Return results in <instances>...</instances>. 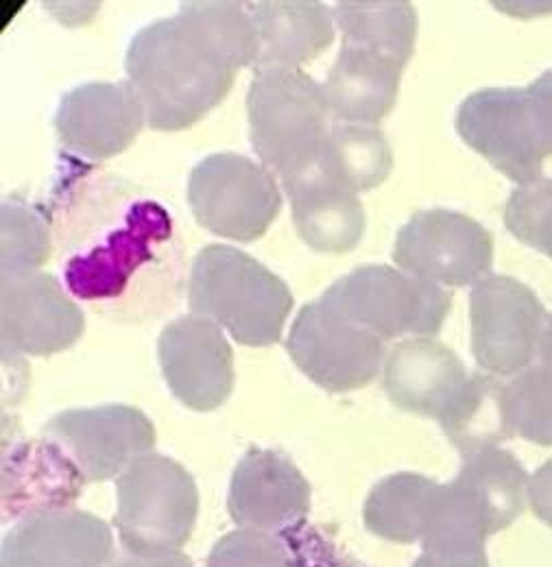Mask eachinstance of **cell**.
I'll return each mask as SVG.
<instances>
[{"label": "cell", "instance_id": "23", "mask_svg": "<svg viewBox=\"0 0 552 567\" xmlns=\"http://www.w3.org/2000/svg\"><path fill=\"white\" fill-rule=\"evenodd\" d=\"M457 450L461 470L454 483L474 502L491 535L509 528L524 513L529 474L509 450L495 443H470Z\"/></svg>", "mask_w": 552, "mask_h": 567}, {"label": "cell", "instance_id": "21", "mask_svg": "<svg viewBox=\"0 0 552 567\" xmlns=\"http://www.w3.org/2000/svg\"><path fill=\"white\" fill-rule=\"evenodd\" d=\"M258 33L254 72L299 69L335 42V13L317 0L247 2Z\"/></svg>", "mask_w": 552, "mask_h": 567}, {"label": "cell", "instance_id": "11", "mask_svg": "<svg viewBox=\"0 0 552 567\" xmlns=\"http://www.w3.org/2000/svg\"><path fill=\"white\" fill-rule=\"evenodd\" d=\"M286 352L315 384L330 393L367 386L387 360L382 339L321 301L299 310L286 339Z\"/></svg>", "mask_w": 552, "mask_h": 567}, {"label": "cell", "instance_id": "34", "mask_svg": "<svg viewBox=\"0 0 552 567\" xmlns=\"http://www.w3.org/2000/svg\"><path fill=\"white\" fill-rule=\"evenodd\" d=\"M112 567H195L193 561L177 553V555H168V557H153V559H146V557H136V555H119L114 559Z\"/></svg>", "mask_w": 552, "mask_h": 567}, {"label": "cell", "instance_id": "8", "mask_svg": "<svg viewBox=\"0 0 552 567\" xmlns=\"http://www.w3.org/2000/svg\"><path fill=\"white\" fill-rule=\"evenodd\" d=\"M382 341L405 334L435 337L452 306V292L402 269L367 265L333 284L319 299Z\"/></svg>", "mask_w": 552, "mask_h": 567}, {"label": "cell", "instance_id": "13", "mask_svg": "<svg viewBox=\"0 0 552 567\" xmlns=\"http://www.w3.org/2000/svg\"><path fill=\"white\" fill-rule=\"evenodd\" d=\"M85 319L67 284L51 274H29L0 284L2 355H53L72 348Z\"/></svg>", "mask_w": 552, "mask_h": 567}, {"label": "cell", "instance_id": "10", "mask_svg": "<svg viewBox=\"0 0 552 567\" xmlns=\"http://www.w3.org/2000/svg\"><path fill=\"white\" fill-rule=\"evenodd\" d=\"M472 354L484 373L507 378L524 371L549 323L540 297L509 276H487L470 292Z\"/></svg>", "mask_w": 552, "mask_h": 567}, {"label": "cell", "instance_id": "7", "mask_svg": "<svg viewBox=\"0 0 552 567\" xmlns=\"http://www.w3.org/2000/svg\"><path fill=\"white\" fill-rule=\"evenodd\" d=\"M487 380L489 373H470L459 355L430 337L398 343L382 369L387 398L407 413L439 422L450 441L472 422Z\"/></svg>", "mask_w": 552, "mask_h": 567}, {"label": "cell", "instance_id": "28", "mask_svg": "<svg viewBox=\"0 0 552 567\" xmlns=\"http://www.w3.org/2000/svg\"><path fill=\"white\" fill-rule=\"evenodd\" d=\"M502 436L527 439L535 445H552V369L529 367L513 380L500 382Z\"/></svg>", "mask_w": 552, "mask_h": 567}, {"label": "cell", "instance_id": "29", "mask_svg": "<svg viewBox=\"0 0 552 567\" xmlns=\"http://www.w3.org/2000/svg\"><path fill=\"white\" fill-rule=\"evenodd\" d=\"M504 225L518 240L552 258V179L518 186L509 195Z\"/></svg>", "mask_w": 552, "mask_h": 567}, {"label": "cell", "instance_id": "33", "mask_svg": "<svg viewBox=\"0 0 552 567\" xmlns=\"http://www.w3.org/2000/svg\"><path fill=\"white\" fill-rule=\"evenodd\" d=\"M529 502L533 513L552 528V458L529 481Z\"/></svg>", "mask_w": 552, "mask_h": 567}, {"label": "cell", "instance_id": "6", "mask_svg": "<svg viewBox=\"0 0 552 567\" xmlns=\"http://www.w3.org/2000/svg\"><path fill=\"white\" fill-rule=\"evenodd\" d=\"M114 526L125 553L136 557L177 555L191 539L200 492L193 476L164 454H142L116 478Z\"/></svg>", "mask_w": 552, "mask_h": 567}, {"label": "cell", "instance_id": "14", "mask_svg": "<svg viewBox=\"0 0 552 567\" xmlns=\"http://www.w3.org/2000/svg\"><path fill=\"white\" fill-rule=\"evenodd\" d=\"M44 436L60 443L88 483L119 478L155 445V427L134 406L108 404L55 415Z\"/></svg>", "mask_w": 552, "mask_h": 567}, {"label": "cell", "instance_id": "24", "mask_svg": "<svg viewBox=\"0 0 552 567\" xmlns=\"http://www.w3.org/2000/svg\"><path fill=\"white\" fill-rule=\"evenodd\" d=\"M391 168L393 151L378 127L335 121L315 159L290 179L315 177L358 195L380 186Z\"/></svg>", "mask_w": 552, "mask_h": 567}, {"label": "cell", "instance_id": "3", "mask_svg": "<svg viewBox=\"0 0 552 567\" xmlns=\"http://www.w3.org/2000/svg\"><path fill=\"white\" fill-rule=\"evenodd\" d=\"M188 306L249 348L282 339L293 292L265 265L229 245H206L193 260Z\"/></svg>", "mask_w": 552, "mask_h": 567}, {"label": "cell", "instance_id": "25", "mask_svg": "<svg viewBox=\"0 0 552 567\" xmlns=\"http://www.w3.org/2000/svg\"><path fill=\"white\" fill-rule=\"evenodd\" d=\"M439 492V483L400 472L382 478L365 499L362 519L369 533L396 544L421 542Z\"/></svg>", "mask_w": 552, "mask_h": 567}, {"label": "cell", "instance_id": "27", "mask_svg": "<svg viewBox=\"0 0 552 567\" xmlns=\"http://www.w3.org/2000/svg\"><path fill=\"white\" fill-rule=\"evenodd\" d=\"M53 220L38 206L7 197L0 208L2 280L35 274L53 254Z\"/></svg>", "mask_w": 552, "mask_h": 567}, {"label": "cell", "instance_id": "15", "mask_svg": "<svg viewBox=\"0 0 552 567\" xmlns=\"http://www.w3.org/2000/svg\"><path fill=\"white\" fill-rule=\"evenodd\" d=\"M157 358L171 393L191 411L218 409L234 389V354L223 328L200 315L180 317L160 332Z\"/></svg>", "mask_w": 552, "mask_h": 567}, {"label": "cell", "instance_id": "5", "mask_svg": "<svg viewBox=\"0 0 552 567\" xmlns=\"http://www.w3.org/2000/svg\"><path fill=\"white\" fill-rule=\"evenodd\" d=\"M247 121L260 164L279 182L295 177L315 159L335 123L324 83L301 69L254 72Z\"/></svg>", "mask_w": 552, "mask_h": 567}, {"label": "cell", "instance_id": "32", "mask_svg": "<svg viewBox=\"0 0 552 567\" xmlns=\"http://www.w3.org/2000/svg\"><path fill=\"white\" fill-rule=\"evenodd\" d=\"M413 567H489L484 550H423Z\"/></svg>", "mask_w": 552, "mask_h": 567}, {"label": "cell", "instance_id": "2", "mask_svg": "<svg viewBox=\"0 0 552 567\" xmlns=\"http://www.w3.org/2000/svg\"><path fill=\"white\" fill-rule=\"evenodd\" d=\"M114 182L70 177L60 190L79 206V216L55 204L53 238L70 295L90 303L123 301L130 290L164 262L175 243L171 213L155 199L140 197Z\"/></svg>", "mask_w": 552, "mask_h": 567}, {"label": "cell", "instance_id": "30", "mask_svg": "<svg viewBox=\"0 0 552 567\" xmlns=\"http://www.w3.org/2000/svg\"><path fill=\"white\" fill-rule=\"evenodd\" d=\"M204 567H295V555L282 533L238 528L214 544Z\"/></svg>", "mask_w": 552, "mask_h": 567}, {"label": "cell", "instance_id": "31", "mask_svg": "<svg viewBox=\"0 0 552 567\" xmlns=\"http://www.w3.org/2000/svg\"><path fill=\"white\" fill-rule=\"evenodd\" d=\"M295 555V567H362L349 561L344 553L306 519L282 533Z\"/></svg>", "mask_w": 552, "mask_h": 567}, {"label": "cell", "instance_id": "12", "mask_svg": "<svg viewBox=\"0 0 552 567\" xmlns=\"http://www.w3.org/2000/svg\"><path fill=\"white\" fill-rule=\"evenodd\" d=\"M396 265L439 286H474L491 276L493 240L481 223L443 208L415 213L398 231Z\"/></svg>", "mask_w": 552, "mask_h": 567}, {"label": "cell", "instance_id": "26", "mask_svg": "<svg viewBox=\"0 0 552 567\" xmlns=\"http://www.w3.org/2000/svg\"><path fill=\"white\" fill-rule=\"evenodd\" d=\"M333 13L344 40L374 47L409 64L417 38V13L411 2L344 0L335 4Z\"/></svg>", "mask_w": 552, "mask_h": 567}, {"label": "cell", "instance_id": "35", "mask_svg": "<svg viewBox=\"0 0 552 567\" xmlns=\"http://www.w3.org/2000/svg\"><path fill=\"white\" fill-rule=\"evenodd\" d=\"M540 360H542V364L552 369V315L549 317V323H546V330H544V337L540 343Z\"/></svg>", "mask_w": 552, "mask_h": 567}, {"label": "cell", "instance_id": "20", "mask_svg": "<svg viewBox=\"0 0 552 567\" xmlns=\"http://www.w3.org/2000/svg\"><path fill=\"white\" fill-rule=\"evenodd\" d=\"M405 66L391 53L344 40L324 83L333 118L376 127L396 105Z\"/></svg>", "mask_w": 552, "mask_h": 567}, {"label": "cell", "instance_id": "16", "mask_svg": "<svg viewBox=\"0 0 552 567\" xmlns=\"http://www.w3.org/2000/svg\"><path fill=\"white\" fill-rule=\"evenodd\" d=\"M146 114L130 81L72 87L55 112L60 142L83 159H110L139 138Z\"/></svg>", "mask_w": 552, "mask_h": 567}, {"label": "cell", "instance_id": "18", "mask_svg": "<svg viewBox=\"0 0 552 567\" xmlns=\"http://www.w3.org/2000/svg\"><path fill=\"white\" fill-rule=\"evenodd\" d=\"M227 511L241 528L279 535L306 519L310 485L290 458L254 447L232 474Z\"/></svg>", "mask_w": 552, "mask_h": 567}, {"label": "cell", "instance_id": "19", "mask_svg": "<svg viewBox=\"0 0 552 567\" xmlns=\"http://www.w3.org/2000/svg\"><path fill=\"white\" fill-rule=\"evenodd\" d=\"M83 478L67 450L53 439H29L2 450V522H24L67 511L81 496Z\"/></svg>", "mask_w": 552, "mask_h": 567}, {"label": "cell", "instance_id": "9", "mask_svg": "<svg viewBox=\"0 0 552 567\" xmlns=\"http://www.w3.org/2000/svg\"><path fill=\"white\" fill-rule=\"evenodd\" d=\"M188 202L202 227L238 243L265 236L282 210L276 175L241 153H214L195 164Z\"/></svg>", "mask_w": 552, "mask_h": 567}, {"label": "cell", "instance_id": "17", "mask_svg": "<svg viewBox=\"0 0 552 567\" xmlns=\"http://www.w3.org/2000/svg\"><path fill=\"white\" fill-rule=\"evenodd\" d=\"M110 526L88 511H55L18 522L2 539V567H112Z\"/></svg>", "mask_w": 552, "mask_h": 567}, {"label": "cell", "instance_id": "4", "mask_svg": "<svg viewBox=\"0 0 552 567\" xmlns=\"http://www.w3.org/2000/svg\"><path fill=\"white\" fill-rule=\"evenodd\" d=\"M457 132L520 186L542 177L552 155V71L524 87H484L457 112Z\"/></svg>", "mask_w": 552, "mask_h": 567}, {"label": "cell", "instance_id": "22", "mask_svg": "<svg viewBox=\"0 0 552 567\" xmlns=\"http://www.w3.org/2000/svg\"><path fill=\"white\" fill-rule=\"evenodd\" d=\"M290 199L299 238L321 254H347L365 234V210L356 193L315 177L282 184Z\"/></svg>", "mask_w": 552, "mask_h": 567}, {"label": "cell", "instance_id": "1", "mask_svg": "<svg viewBox=\"0 0 552 567\" xmlns=\"http://www.w3.org/2000/svg\"><path fill=\"white\" fill-rule=\"evenodd\" d=\"M258 33L247 2H182L175 16L144 24L125 55L127 81L146 125L182 132L212 112L236 72L258 60Z\"/></svg>", "mask_w": 552, "mask_h": 567}]
</instances>
